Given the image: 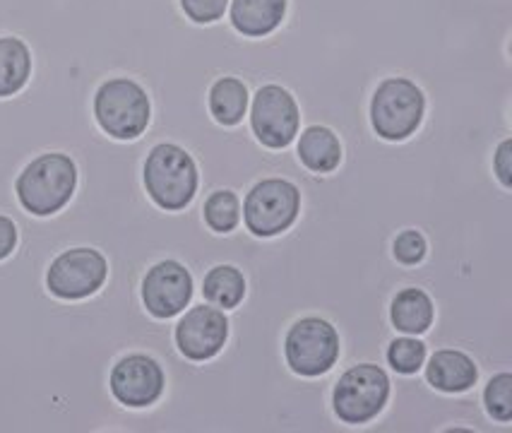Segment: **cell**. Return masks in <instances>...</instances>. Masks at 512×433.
Instances as JSON below:
<instances>
[{
	"mask_svg": "<svg viewBox=\"0 0 512 433\" xmlns=\"http://www.w3.org/2000/svg\"><path fill=\"white\" fill-rule=\"evenodd\" d=\"M80 169L68 152L49 150L32 157L15 179V198L29 217L49 219L73 203Z\"/></svg>",
	"mask_w": 512,
	"mask_h": 433,
	"instance_id": "cell-1",
	"label": "cell"
},
{
	"mask_svg": "<svg viewBox=\"0 0 512 433\" xmlns=\"http://www.w3.org/2000/svg\"><path fill=\"white\" fill-rule=\"evenodd\" d=\"M140 181L150 203L162 212L186 210L200 186L198 164L193 154L176 142H157L142 159Z\"/></svg>",
	"mask_w": 512,
	"mask_h": 433,
	"instance_id": "cell-2",
	"label": "cell"
},
{
	"mask_svg": "<svg viewBox=\"0 0 512 433\" xmlns=\"http://www.w3.org/2000/svg\"><path fill=\"white\" fill-rule=\"evenodd\" d=\"M92 116L106 138L135 142L152 126V99L130 75H113L92 94Z\"/></svg>",
	"mask_w": 512,
	"mask_h": 433,
	"instance_id": "cell-3",
	"label": "cell"
},
{
	"mask_svg": "<svg viewBox=\"0 0 512 433\" xmlns=\"http://www.w3.org/2000/svg\"><path fill=\"white\" fill-rule=\"evenodd\" d=\"M109 258L94 246H68L44 270L46 292L61 301H85L109 282Z\"/></svg>",
	"mask_w": 512,
	"mask_h": 433,
	"instance_id": "cell-4",
	"label": "cell"
},
{
	"mask_svg": "<svg viewBox=\"0 0 512 433\" xmlns=\"http://www.w3.org/2000/svg\"><path fill=\"white\" fill-rule=\"evenodd\" d=\"M426 114V97L407 77H388L371 99L373 130L383 140L402 142L419 130Z\"/></svg>",
	"mask_w": 512,
	"mask_h": 433,
	"instance_id": "cell-5",
	"label": "cell"
},
{
	"mask_svg": "<svg viewBox=\"0 0 512 433\" xmlns=\"http://www.w3.org/2000/svg\"><path fill=\"white\" fill-rule=\"evenodd\" d=\"M109 393L125 409L157 407L166 393L164 364L142 349L125 352L109 369Z\"/></svg>",
	"mask_w": 512,
	"mask_h": 433,
	"instance_id": "cell-6",
	"label": "cell"
},
{
	"mask_svg": "<svg viewBox=\"0 0 512 433\" xmlns=\"http://www.w3.org/2000/svg\"><path fill=\"white\" fill-rule=\"evenodd\" d=\"M390 397V378L380 366L359 364L339 378L332 393L335 414L344 424H368L383 412Z\"/></svg>",
	"mask_w": 512,
	"mask_h": 433,
	"instance_id": "cell-7",
	"label": "cell"
},
{
	"mask_svg": "<svg viewBox=\"0 0 512 433\" xmlns=\"http://www.w3.org/2000/svg\"><path fill=\"white\" fill-rule=\"evenodd\" d=\"M301 191L287 179H265L248 193L243 219L250 234L260 239L284 234L299 219Z\"/></svg>",
	"mask_w": 512,
	"mask_h": 433,
	"instance_id": "cell-8",
	"label": "cell"
},
{
	"mask_svg": "<svg viewBox=\"0 0 512 433\" xmlns=\"http://www.w3.org/2000/svg\"><path fill=\"white\" fill-rule=\"evenodd\" d=\"M339 332L323 318H301L291 325L284 340L289 369L299 376H323L339 359Z\"/></svg>",
	"mask_w": 512,
	"mask_h": 433,
	"instance_id": "cell-9",
	"label": "cell"
},
{
	"mask_svg": "<svg viewBox=\"0 0 512 433\" xmlns=\"http://www.w3.org/2000/svg\"><path fill=\"white\" fill-rule=\"evenodd\" d=\"M193 275L174 258H162L152 263L140 277L142 308L154 320H171L186 311L193 301Z\"/></svg>",
	"mask_w": 512,
	"mask_h": 433,
	"instance_id": "cell-10",
	"label": "cell"
},
{
	"mask_svg": "<svg viewBox=\"0 0 512 433\" xmlns=\"http://www.w3.org/2000/svg\"><path fill=\"white\" fill-rule=\"evenodd\" d=\"M250 126L255 138L270 150H284L296 140L301 111L296 99L279 85H265L255 92L250 109Z\"/></svg>",
	"mask_w": 512,
	"mask_h": 433,
	"instance_id": "cell-11",
	"label": "cell"
},
{
	"mask_svg": "<svg viewBox=\"0 0 512 433\" xmlns=\"http://www.w3.org/2000/svg\"><path fill=\"white\" fill-rule=\"evenodd\" d=\"M178 352L190 361H207L217 357L229 340V318L212 306H193L178 320L174 330Z\"/></svg>",
	"mask_w": 512,
	"mask_h": 433,
	"instance_id": "cell-12",
	"label": "cell"
},
{
	"mask_svg": "<svg viewBox=\"0 0 512 433\" xmlns=\"http://www.w3.org/2000/svg\"><path fill=\"white\" fill-rule=\"evenodd\" d=\"M34 56L27 41L17 34L0 37V99H13L32 82Z\"/></svg>",
	"mask_w": 512,
	"mask_h": 433,
	"instance_id": "cell-13",
	"label": "cell"
},
{
	"mask_svg": "<svg viewBox=\"0 0 512 433\" xmlns=\"http://www.w3.org/2000/svg\"><path fill=\"white\" fill-rule=\"evenodd\" d=\"M426 378L440 393H464L476 385L479 369L460 349H438L428 361Z\"/></svg>",
	"mask_w": 512,
	"mask_h": 433,
	"instance_id": "cell-14",
	"label": "cell"
},
{
	"mask_svg": "<svg viewBox=\"0 0 512 433\" xmlns=\"http://www.w3.org/2000/svg\"><path fill=\"white\" fill-rule=\"evenodd\" d=\"M287 0H231V25L243 37H267L282 25Z\"/></svg>",
	"mask_w": 512,
	"mask_h": 433,
	"instance_id": "cell-15",
	"label": "cell"
},
{
	"mask_svg": "<svg viewBox=\"0 0 512 433\" xmlns=\"http://www.w3.org/2000/svg\"><path fill=\"white\" fill-rule=\"evenodd\" d=\"M390 320L404 335H424L436 320V306L424 289L407 287L392 299Z\"/></svg>",
	"mask_w": 512,
	"mask_h": 433,
	"instance_id": "cell-16",
	"label": "cell"
},
{
	"mask_svg": "<svg viewBox=\"0 0 512 433\" xmlns=\"http://www.w3.org/2000/svg\"><path fill=\"white\" fill-rule=\"evenodd\" d=\"M296 154L313 174H332L342 164V142L330 128L311 126L301 133Z\"/></svg>",
	"mask_w": 512,
	"mask_h": 433,
	"instance_id": "cell-17",
	"label": "cell"
},
{
	"mask_svg": "<svg viewBox=\"0 0 512 433\" xmlns=\"http://www.w3.org/2000/svg\"><path fill=\"white\" fill-rule=\"evenodd\" d=\"M248 87L238 77H219L210 90V111L219 126H238L248 111Z\"/></svg>",
	"mask_w": 512,
	"mask_h": 433,
	"instance_id": "cell-18",
	"label": "cell"
},
{
	"mask_svg": "<svg viewBox=\"0 0 512 433\" xmlns=\"http://www.w3.org/2000/svg\"><path fill=\"white\" fill-rule=\"evenodd\" d=\"M202 296L217 308L231 311L246 299V277L234 265H217L202 277Z\"/></svg>",
	"mask_w": 512,
	"mask_h": 433,
	"instance_id": "cell-19",
	"label": "cell"
},
{
	"mask_svg": "<svg viewBox=\"0 0 512 433\" xmlns=\"http://www.w3.org/2000/svg\"><path fill=\"white\" fill-rule=\"evenodd\" d=\"M202 217L214 234H231L241 222V203L234 191H214L202 205Z\"/></svg>",
	"mask_w": 512,
	"mask_h": 433,
	"instance_id": "cell-20",
	"label": "cell"
},
{
	"mask_svg": "<svg viewBox=\"0 0 512 433\" xmlns=\"http://www.w3.org/2000/svg\"><path fill=\"white\" fill-rule=\"evenodd\" d=\"M426 361V344L416 337H397L388 347V364L397 373L412 376L424 366Z\"/></svg>",
	"mask_w": 512,
	"mask_h": 433,
	"instance_id": "cell-21",
	"label": "cell"
},
{
	"mask_svg": "<svg viewBox=\"0 0 512 433\" xmlns=\"http://www.w3.org/2000/svg\"><path fill=\"white\" fill-rule=\"evenodd\" d=\"M486 412L500 424H508L512 421V376L508 371L493 376L486 385L484 393Z\"/></svg>",
	"mask_w": 512,
	"mask_h": 433,
	"instance_id": "cell-22",
	"label": "cell"
},
{
	"mask_svg": "<svg viewBox=\"0 0 512 433\" xmlns=\"http://www.w3.org/2000/svg\"><path fill=\"white\" fill-rule=\"evenodd\" d=\"M428 243L424 234L416 229H404L397 234L395 243H392V255H395L397 263L402 265H421L426 258Z\"/></svg>",
	"mask_w": 512,
	"mask_h": 433,
	"instance_id": "cell-23",
	"label": "cell"
},
{
	"mask_svg": "<svg viewBox=\"0 0 512 433\" xmlns=\"http://www.w3.org/2000/svg\"><path fill=\"white\" fill-rule=\"evenodd\" d=\"M226 5H229V0H181L183 13L195 25H210V22L222 20Z\"/></svg>",
	"mask_w": 512,
	"mask_h": 433,
	"instance_id": "cell-24",
	"label": "cell"
},
{
	"mask_svg": "<svg viewBox=\"0 0 512 433\" xmlns=\"http://www.w3.org/2000/svg\"><path fill=\"white\" fill-rule=\"evenodd\" d=\"M17 246H20V224L10 215L0 212V263L13 258Z\"/></svg>",
	"mask_w": 512,
	"mask_h": 433,
	"instance_id": "cell-25",
	"label": "cell"
},
{
	"mask_svg": "<svg viewBox=\"0 0 512 433\" xmlns=\"http://www.w3.org/2000/svg\"><path fill=\"white\" fill-rule=\"evenodd\" d=\"M512 142L510 138H505L503 142L498 145L496 154H493V171H496L498 181L503 183L505 191H510L512 188Z\"/></svg>",
	"mask_w": 512,
	"mask_h": 433,
	"instance_id": "cell-26",
	"label": "cell"
}]
</instances>
